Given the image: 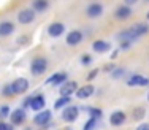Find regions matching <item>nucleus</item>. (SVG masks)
Masks as SVG:
<instances>
[{
	"label": "nucleus",
	"mask_w": 149,
	"mask_h": 130,
	"mask_svg": "<svg viewBox=\"0 0 149 130\" xmlns=\"http://www.w3.org/2000/svg\"><path fill=\"white\" fill-rule=\"evenodd\" d=\"M148 30H149V27L146 26V24H135V26H132L130 29L122 30V32L118 35V38L120 41H129V43H130V41L140 38L141 35L148 33Z\"/></svg>",
	"instance_id": "obj_1"
},
{
	"label": "nucleus",
	"mask_w": 149,
	"mask_h": 130,
	"mask_svg": "<svg viewBox=\"0 0 149 130\" xmlns=\"http://www.w3.org/2000/svg\"><path fill=\"white\" fill-rule=\"evenodd\" d=\"M46 68H48V60H46L45 57H37V59L32 60V67H30L32 75L40 76V75H43V73L46 72Z\"/></svg>",
	"instance_id": "obj_2"
},
{
	"label": "nucleus",
	"mask_w": 149,
	"mask_h": 130,
	"mask_svg": "<svg viewBox=\"0 0 149 130\" xmlns=\"http://www.w3.org/2000/svg\"><path fill=\"white\" fill-rule=\"evenodd\" d=\"M78 114H79V110L76 106H73V105H70V106H67L62 111V119L65 122H74L78 119Z\"/></svg>",
	"instance_id": "obj_3"
},
{
	"label": "nucleus",
	"mask_w": 149,
	"mask_h": 130,
	"mask_svg": "<svg viewBox=\"0 0 149 130\" xmlns=\"http://www.w3.org/2000/svg\"><path fill=\"white\" fill-rule=\"evenodd\" d=\"M11 87H13V94H24L29 89V81L26 78H17L11 83Z\"/></svg>",
	"instance_id": "obj_4"
},
{
	"label": "nucleus",
	"mask_w": 149,
	"mask_h": 130,
	"mask_svg": "<svg viewBox=\"0 0 149 130\" xmlns=\"http://www.w3.org/2000/svg\"><path fill=\"white\" fill-rule=\"evenodd\" d=\"M51 117H52V113L49 110H43V111H38L37 116L33 117V121H35V124L37 125H46L49 121H51Z\"/></svg>",
	"instance_id": "obj_5"
},
{
	"label": "nucleus",
	"mask_w": 149,
	"mask_h": 130,
	"mask_svg": "<svg viewBox=\"0 0 149 130\" xmlns=\"http://www.w3.org/2000/svg\"><path fill=\"white\" fill-rule=\"evenodd\" d=\"M10 117H11V124L13 125H21L24 121H26V110H24V108H17V110H15L11 114H10Z\"/></svg>",
	"instance_id": "obj_6"
},
{
	"label": "nucleus",
	"mask_w": 149,
	"mask_h": 130,
	"mask_svg": "<svg viewBox=\"0 0 149 130\" xmlns=\"http://www.w3.org/2000/svg\"><path fill=\"white\" fill-rule=\"evenodd\" d=\"M74 90H78V84L74 81H65L60 86V95L70 97L72 94H74Z\"/></svg>",
	"instance_id": "obj_7"
},
{
	"label": "nucleus",
	"mask_w": 149,
	"mask_h": 130,
	"mask_svg": "<svg viewBox=\"0 0 149 130\" xmlns=\"http://www.w3.org/2000/svg\"><path fill=\"white\" fill-rule=\"evenodd\" d=\"M33 19H35L33 10H22V11H19V15H17V21H19L21 24H30Z\"/></svg>",
	"instance_id": "obj_8"
},
{
	"label": "nucleus",
	"mask_w": 149,
	"mask_h": 130,
	"mask_svg": "<svg viewBox=\"0 0 149 130\" xmlns=\"http://www.w3.org/2000/svg\"><path fill=\"white\" fill-rule=\"evenodd\" d=\"M81 41H83V33L79 30H72L67 35V44H70V46H76Z\"/></svg>",
	"instance_id": "obj_9"
},
{
	"label": "nucleus",
	"mask_w": 149,
	"mask_h": 130,
	"mask_svg": "<svg viewBox=\"0 0 149 130\" xmlns=\"http://www.w3.org/2000/svg\"><path fill=\"white\" fill-rule=\"evenodd\" d=\"M114 16H116V19H119V21H125V19H129V17L132 16V10H130L129 5H122V6H119V8L116 10Z\"/></svg>",
	"instance_id": "obj_10"
},
{
	"label": "nucleus",
	"mask_w": 149,
	"mask_h": 130,
	"mask_svg": "<svg viewBox=\"0 0 149 130\" xmlns=\"http://www.w3.org/2000/svg\"><path fill=\"white\" fill-rule=\"evenodd\" d=\"M86 13H87L89 17H98V16H102V13H103V6H102L100 3L94 2V3H91V5L87 6Z\"/></svg>",
	"instance_id": "obj_11"
},
{
	"label": "nucleus",
	"mask_w": 149,
	"mask_h": 130,
	"mask_svg": "<svg viewBox=\"0 0 149 130\" xmlns=\"http://www.w3.org/2000/svg\"><path fill=\"white\" fill-rule=\"evenodd\" d=\"M45 105H46V101H45V97L43 95H33L32 97V101H30V108L33 111H41L45 108Z\"/></svg>",
	"instance_id": "obj_12"
},
{
	"label": "nucleus",
	"mask_w": 149,
	"mask_h": 130,
	"mask_svg": "<svg viewBox=\"0 0 149 130\" xmlns=\"http://www.w3.org/2000/svg\"><path fill=\"white\" fill-rule=\"evenodd\" d=\"M63 30H65V26H63L62 22H52L51 26L48 27L49 37H60V35L63 33Z\"/></svg>",
	"instance_id": "obj_13"
},
{
	"label": "nucleus",
	"mask_w": 149,
	"mask_h": 130,
	"mask_svg": "<svg viewBox=\"0 0 149 130\" xmlns=\"http://www.w3.org/2000/svg\"><path fill=\"white\" fill-rule=\"evenodd\" d=\"M127 84H129V86H148L149 79L144 78V76H141V75H133L127 79Z\"/></svg>",
	"instance_id": "obj_14"
},
{
	"label": "nucleus",
	"mask_w": 149,
	"mask_h": 130,
	"mask_svg": "<svg viewBox=\"0 0 149 130\" xmlns=\"http://www.w3.org/2000/svg\"><path fill=\"white\" fill-rule=\"evenodd\" d=\"M65 79H67V73H54V75L51 76V78L46 81V84H52V86H62L63 83H65Z\"/></svg>",
	"instance_id": "obj_15"
},
{
	"label": "nucleus",
	"mask_w": 149,
	"mask_h": 130,
	"mask_svg": "<svg viewBox=\"0 0 149 130\" xmlns=\"http://www.w3.org/2000/svg\"><path fill=\"white\" fill-rule=\"evenodd\" d=\"M94 86H91V84H87V86H83V87H79V89L76 90V97L78 98H81V100H84V98H87V97H91L92 94H94Z\"/></svg>",
	"instance_id": "obj_16"
},
{
	"label": "nucleus",
	"mask_w": 149,
	"mask_h": 130,
	"mask_svg": "<svg viewBox=\"0 0 149 130\" xmlns=\"http://www.w3.org/2000/svg\"><path fill=\"white\" fill-rule=\"evenodd\" d=\"M15 32V26H13V22H10V21H3V22H0V37H8V35H11Z\"/></svg>",
	"instance_id": "obj_17"
},
{
	"label": "nucleus",
	"mask_w": 149,
	"mask_h": 130,
	"mask_svg": "<svg viewBox=\"0 0 149 130\" xmlns=\"http://www.w3.org/2000/svg\"><path fill=\"white\" fill-rule=\"evenodd\" d=\"M109 122H111V125H122L125 122V113L124 111H114L109 117Z\"/></svg>",
	"instance_id": "obj_18"
},
{
	"label": "nucleus",
	"mask_w": 149,
	"mask_h": 130,
	"mask_svg": "<svg viewBox=\"0 0 149 130\" xmlns=\"http://www.w3.org/2000/svg\"><path fill=\"white\" fill-rule=\"evenodd\" d=\"M109 43L108 41H105V40H97V41H94V44H92V49H94L95 52H106V51H109Z\"/></svg>",
	"instance_id": "obj_19"
},
{
	"label": "nucleus",
	"mask_w": 149,
	"mask_h": 130,
	"mask_svg": "<svg viewBox=\"0 0 149 130\" xmlns=\"http://www.w3.org/2000/svg\"><path fill=\"white\" fill-rule=\"evenodd\" d=\"M49 2L48 0H33V10L35 11H45L48 8Z\"/></svg>",
	"instance_id": "obj_20"
},
{
	"label": "nucleus",
	"mask_w": 149,
	"mask_h": 130,
	"mask_svg": "<svg viewBox=\"0 0 149 130\" xmlns=\"http://www.w3.org/2000/svg\"><path fill=\"white\" fill-rule=\"evenodd\" d=\"M70 97H63V95H60V98H57V100H56V103H54V108L56 110H60V108L62 106H67V105L70 103Z\"/></svg>",
	"instance_id": "obj_21"
},
{
	"label": "nucleus",
	"mask_w": 149,
	"mask_h": 130,
	"mask_svg": "<svg viewBox=\"0 0 149 130\" xmlns=\"http://www.w3.org/2000/svg\"><path fill=\"white\" fill-rule=\"evenodd\" d=\"M97 121H98V119L91 117L89 121H87L86 124H84V129H83V130H94V129H95V125H97Z\"/></svg>",
	"instance_id": "obj_22"
},
{
	"label": "nucleus",
	"mask_w": 149,
	"mask_h": 130,
	"mask_svg": "<svg viewBox=\"0 0 149 130\" xmlns=\"http://www.w3.org/2000/svg\"><path fill=\"white\" fill-rule=\"evenodd\" d=\"M144 113H146V110H144L143 106H138V108H135V111H133V117L135 119H143Z\"/></svg>",
	"instance_id": "obj_23"
},
{
	"label": "nucleus",
	"mask_w": 149,
	"mask_h": 130,
	"mask_svg": "<svg viewBox=\"0 0 149 130\" xmlns=\"http://www.w3.org/2000/svg\"><path fill=\"white\" fill-rule=\"evenodd\" d=\"M87 113L91 114V117H95V119L102 117V110H98V108H87Z\"/></svg>",
	"instance_id": "obj_24"
},
{
	"label": "nucleus",
	"mask_w": 149,
	"mask_h": 130,
	"mask_svg": "<svg viewBox=\"0 0 149 130\" xmlns=\"http://www.w3.org/2000/svg\"><path fill=\"white\" fill-rule=\"evenodd\" d=\"M3 95H5V97H11V95H15V94H13V87H11V84H6V86L3 87Z\"/></svg>",
	"instance_id": "obj_25"
},
{
	"label": "nucleus",
	"mask_w": 149,
	"mask_h": 130,
	"mask_svg": "<svg viewBox=\"0 0 149 130\" xmlns=\"http://www.w3.org/2000/svg\"><path fill=\"white\" fill-rule=\"evenodd\" d=\"M0 117H2V119L10 117V108L8 106H2V108H0Z\"/></svg>",
	"instance_id": "obj_26"
},
{
	"label": "nucleus",
	"mask_w": 149,
	"mask_h": 130,
	"mask_svg": "<svg viewBox=\"0 0 149 130\" xmlns=\"http://www.w3.org/2000/svg\"><path fill=\"white\" fill-rule=\"evenodd\" d=\"M122 75H124V70H122V68L113 70V73H111V76H113V78H114V79H119V78H120V76H122Z\"/></svg>",
	"instance_id": "obj_27"
},
{
	"label": "nucleus",
	"mask_w": 149,
	"mask_h": 130,
	"mask_svg": "<svg viewBox=\"0 0 149 130\" xmlns=\"http://www.w3.org/2000/svg\"><path fill=\"white\" fill-rule=\"evenodd\" d=\"M0 130H13V127L6 122H0Z\"/></svg>",
	"instance_id": "obj_28"
},
{
	"label": "nucleus",
	"mask_w": 149,
	"mask_h": 130,
	"mask_svg": "<svg viewBox=\"0 0 149 130\" xmlns=\"http://www.w3.org/2000/svg\"><path fill=\"white\" fill-rule=\"evenodd\" d=\"M91 56H83V59H81V62H83V65H89L91 64Z\"/></svg>",
	"instance_id": "obj_29"
},
{
	"label": "nucleus",
	"mask_w": 149,
	"mask_h": 130,
	"mask_svg": "<svg viewBox=\"0 0 149 130\" xmlns=\"http://www.w3.org/2000/svg\"><path fill=\"white\" fill-rule=\"evenodd\" d=\"M98 75V70H92V72L89 73V76H87V79L89 81H92V79H95V76Z\"/></svg>",
	"instance_id": "obj_30"
},
{
	"label": "nucleus",
	"mask_w": 149,
	"mask_h": 130,
	"mask_svg": "<svg viewBox=\"0 0 149 130\" xmlns=\"http://www.w3.org/2000/svg\"><path fill=\"white\" fill-rule=\"evenodd\" d=\"M30 101H32V97H27L26 100L22 101V105H24V108H27V106H30Z\"/></svg>",
	"instance_id": "obj_31"
},
{
	"label": "nucleus",
	"mask_w": 149,
	"mask_h": 130,
	"mask_svg": "<svg viewBox=\"0 0 149 130\" xmlns=\"http://www.w3.org/2000/svg\"><path fill=\"white\" fill-rule=\"evenodd\" d=\"M136 130H149V124H140L136 127Z\"/></svg>",
	"instance_id": "obj_32"
},
{
	"label": "nucleus",
	"mask_w": 149,
	"mask_h": 130,
	"mask_svg": "<svg viewBox=\"0 0 149 130\" xmlns=\"http://www.w3.org/2000/svg\"><path fill=\"white\" fill-rule=\"evenodd\" d=\"M124 2H125V5H135V3H138V0H124Z\"/></svg>",
	"instance_id": "obj_33"
},
{
	"label": "nucleus",
	"mask_w": 149,
	"mask_h": 130,
	"mask_svg": "<svg viewBox=\"0 0 149 130\" xmlns=\"http://www.w3.org/2000/svg\"><path fill=\"white\" fill-rule=\"evenodd\" d=\"M148 100H149V92H148Z\"/></svg>",
	"instance_id": "obj_34"
},
{
	"label": "nucleus",
	"mask_w": 149,
	"mask_h": 130,
	"mask_svg": "<svg viewBox=\"0 0 149 130\" xmlns=\"http://www.w3.org/2000/svg\"><path fill=\"white\" fill-rule=\"evenodd\" d=\"M148 19H149V13H148Z\"/></svg>",
	"instance_id": "obj_35"
},
{
	"label": "nucleus",
	"mask_w": 149,
	"mask_h": 130,
	"mask_svg": "<svg viewBox=\"0 0 149 130\" xmlns=\"http://www.w3.org/2000/svg\"><path fill=\"white\" fill-rule=\"evenodd\" d=\"M148 2H149V0H148Z\"/></svg>",
	"instance_id": "obj_36"
}]
</instances>
